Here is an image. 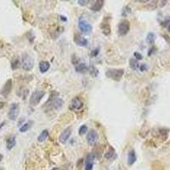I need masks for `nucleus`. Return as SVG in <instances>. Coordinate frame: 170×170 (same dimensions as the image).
Listing matches in <instances>:
<instances>
[{
	"label": "nucleus",
	"mask_w": 170,
	"mask_h": 170,
	"mask_svg": "<svg viewBox=\"0 0 170 170\" xmlns=\"http://www.w3.org/2000/svg\"><path fill=\"white\" fill-rule=\"evenodd\" d=\"M20 66H21V67H22V69L24 71H27V72L31 71V69L33 68V66H34V60H33V58L28 54H24L22 55V58H21Z\"/></svg>",
	"instance_id": "nucleus-1"
},
{
	"label": "nucleus",
	"mask_w": 170,
	"mask_h": 170,
	"mask_svg": "<svg viewBox=\"0 0 170 170\" xmlns=\"http://www.w3.org/2000/svg\"><path fill=\"white\" fill-rule=\"evenodd\" d=\"M45 95V92L44 90H41V89H37L35 90L34 92H32V94H31V97H30V100H29V103L31 105V107H36L38 106L41 100L43 99V97Z\"/></svg>",
	"instance_id": "nucleus-2"
},
{
	"label": "nucleus",
	"mask_w": 170,
	"mask_h": 170,
	"mask_svg": "<svg viewBox=\"0 0 170 170\" xmlns=\"http://www.w3.org/2000/svg\"><path fill=\"white\" fill-rule=\"evenodd\" d=\"M125 73L124 69H108L106 72V76L110 79L115 81H120Z\"/></svg>",
	"instance_id": "nucleus-3"
},
{
	"label": "nucleus",
	"mask_w": 170,
	"mask_h": 170,
	"mask_svg": "<svg viewBox=\"0 0 170 170\" xmlns=\"http://www.w3.org/2000/svg\"><path fill=\"white\" fill-rule=\"evenodd\" d=\"M130 31V22L128 20H123L119 22L117 27V32L120 36H125Z\"/></svg>",
	"instance_id": "nucleus-4"
},
{
	"label": "nucleus",
	"mask_w": 170,
	"mask_h": 170,
	"mask_svg": "<svg viewBox=\"0 0 170 170\" xmlns=\"http://www.w3.org/2000/svg\"><path fill=\"white\" fill-rule=\"evenodd\" d=\"M20 114V107L18 103H13L11 104L9 112H8V117L10 120L12 121H16V119L18 118Z\"/></svg>",
	"instance_id": "nucleus-5"
},
{
	"label": "nucleus",
	"mask_w": 170,
	"mask_h": 170,
	"mask_svg": "<svg viewBox=\"0 0 170 170\" xmlns=\"http://www.w3.org/2000/svg\"><path fill=\"white\" fill-rule=\"evenodd\" d=\"M12 88H13V82H12V79H8L5 83L3 84V88L1 89L0 90V94L3 97H8L9 94H10L11 90H12Z\"/></svg>",
	"instance_id": "nucleus-6"
},
{
	"label": "nucleus",
	"mask_w": 170,
	"mask_h": 170,
	"mask_svg": "<svg viewBox=\"0 0 170 170\" xmlns=\"http://www.w3.org/2000/svg\"><path fill=\"white\" fill-rule=\"evenodd\" d=\"M78 27L81 31L83 32H85V33H88V32H90L93 29V27L92 25L85 19H80L79 21H78Z\"/></svg>",
	"instance_id": "nucleus-7"
},
{
	"label": "nucleus",
	"mask_w": 170,
	"mask_h": 170,
	"mask_svg": "<svg viewBox=\"0 0 170 170\" xmlns=\"http://www.w3.org/2000/svg\"><path fill=\"white\" fill-rule=\"evenodd\" d=\"M86 139H87V142L89 145H94L97 143V141L99 139V134L94 129H90L89 131V133L87 134Z\"/></svg>",
	"instance_id": "nucleus-8"
},
{
	"label": "nucleus",
	"mask_w": 170,
	"mask_h": 170,
	"mask_svg": "<svg viewBox=\"0 0 170 170\" xmlns=\"http://www.w3.org/2000/svg\"><path fill=\"white\" fill-rule=\"evenodd\" d=\"M71 134H72V128H66V129H64L59 137L60 142L62 144H66V141L70 138Z\"/></svg>",
	"instance_id": "nucleus-9"
},
{
	"label": "nucleus",
	"mask_w": 170,
	"mask_h": 170,
	"mask_svg": "<svg viewBox=\"0 0 170 170\" xmlns=\"http://www.w3.org/2000/svg\"><path fill=\"white\" fill-rule=\"evenodd\" d=\"M73 40H74V43H75L77 45H78V46L85 47L87 46L88 44H89L88 40H87L85 38H83V37H82L81 35H79V34H75V35H74Z\"/></svg>",
	"instance_id": "nucleus-10"
},
{
	"label": "nucleus",
	"mask_w": 170,
	"mask_h": 170,
	"mask_svg": "<svg viewBox=\"0 0 170 170\" xmlns=\"http://www.w3.org/2000/svg\"><path fill=\"white\" fill-rule=\"evenodd\" d=\"M71 107L76 111L81 110L83 107V102L79 97H75L72 99V103H71Z\"/></svg>",
	"instance_id": "nucleus-11"
},
{
	"label": "nucleus",
	"mask_w": 170,
	"mask_h": 170,
	"mask_svg": "<svg viewBox=\"0 0 170 170\" xmlns=\"http://www.w3.org/2000/svg\"><path fill=\"white\" fill-rule=\"evenodd\" d=\"M100 28H101V30H102V32H103L105 35L108 36V35L111 34V26H110V24H109V21L108 20H107V18H106L105 20H103V22H102L101 25H100Z\"/></svg>",
	"instance_id": "nucleus-12"
},
{
	"label": "nucleus",
	"mask_w": 170,
	"mask_h": 170,
	"mask_svg": "<svg viewBox=\"0 0 170 170\" xmlns=\"http://www.w3.org/2000/svg\"><path fill=\"white\" fill-rule=\"evenodd\" d=\"M104 3H105V1H103V0H97V1L94 2V3L91 6L90 10L94 11V12L100 11L101 9H102L103 6H104Z\"/></svg>",
	"instance_id": "nucleus-13"
},
{
	"label": "nucleus",
	"mask_w": 170,
	"mask_h": 170,
	"mask_svg": "<svg viewBox=\"0 0 170 170\" xmlns=\"http://www.w3.org/2000/svg\"><path fill=\"white\" fill-rule=\"evenodd\" d=\"M16 145V136H10L7 139L6 141V147L8 150H12Z\"/></svg>",
	"instance_id": "nucleus-14"
},
{
	"label": "nucleus",
	"mask_w": 170,
	"mask_h": 170,
	"mask_svg": "<svg viewBox=\"0 0 170 170\" xmlns=\"http://www.w3.org/2000/svg\"><path fill=\"white\" fill-rule=\"evenodd\" d=\"M137 160V156L134 150H131L128 155V165H133Z\"/></svg>",
	"instance_id": "nucleus-15"
},
{
	"label": "nucleus",
	"mask_w": 170,
	"mask_h": 170,
	"mask_svg": "<svg viewBox=\"0 0 170 170\" xmlns=\"http://www.w3.org/2000/svg\"><path fill=\"white\" fill-rule=\"evenodd\" d=\"M75 70L77 72L83 73V72H86L89 70V67L85 63H78L75 66Z\"/></svg>",
	"instance_id": "nucleus-16"
},
{
	"label": "nucleus",
	"mask_w": 170,
	"mask_h": 170,
	"mask_svg": "<svg viewBox=\"0 0 170 170\" xmlns=\"http://www.w3.org/2000/svg\"><path fill=\"white\" fill-rule=\"evenodd\" d=\"M49 67H50V64H49L48 61H41L39 63V71L42 73H44V72H48Z\"/></svg>",
	"instance_id": "nucleus-17"
},
{
	"label": "nucleus",
	"mask_w": 170,
	"mask_h": 170,
	"mask_svg": "<svg viewBox=\"0 0 170 170\" xmlns=\"http://www.w3.org/2000/svg\"><path fill=\"white\" fill-rule=\"evenodd\" d=\"M63 104H64V101L62 100L61 99V98H56V97L54 99V100H53V102H52V105H53L54 108L56 109V110L61 108Z\"/></svg>",
	"instance_id": "nucleus-18"
},
{
	"label": "nucleus",
	"mask_w": 170,
	"mask_h": 170,
	"mask_svg": "<svg viewBox=\"0 0 170 170\" xmlns=\"http://www.w3.org/2000/svg\"><path fill=\"white\" fill-rule=\"evenodd\" d=\"M48 137V131L45 129V130H43L41 132V134L38 135V142H44L46 140Z\"/></svg>",
	"instance_id": "nucleus-19"
},
{
	"label": "nucleus",
	"mask_w": 170,
	"mask_h": 170,
	"mask_svg": "<svg viewBox=\"0 0 170 170\" xmlns=\"http://www.w3.org/2000/svg\"><path fill=\"white\" fill-rule=\"evenodd\" d=\"M129 66H130V67H131L133 70H134V71L138 70V68H139V62H138V61H137L136 59H131V60L129 61Z\"/></svg>",
	"instance_id": "nucleus-20"
},
{
	"label": "nucleus",
	"mask_w": 170,
	"mask_h": 170,
	"mask_svg": "<svg viewBox=\"0 0 170 170\" xmlns=\"http://www.w3.org/2000/svg\"><path fill=\"white\" fill-rule=\"evenodd\" d=\"M155 40H156V35H155V33H153V32H149L147 34V37H146L147 43H149L150 44H153Z\"/></svg>",
	"instance_id": "nucleus-21"
},
{
	"label": "nucleus",
	"mask_w": 170,
	"mask_h": 170,
	"mask_svg": "<svg viewBox=\"0 0 170 170\" xmlns=\"http://www.w3.org/2000/svg\"><path fill=\"white\" fill-rule=\"evenodd\" d=\"M114 155H115V150L111 146H110L109 150L107 152V153H105V158L106 159H111Z\"/></svg>",
	"instance_id": "nucleus-22"
},
{
	"label": "nucleus",
	"mask_w": 170,
	"mask_h": 170,
	"mask_svg": "<svg viewBox=\"0 0 170 170\" xmlns=\"http://www.w3.org/2000/svg\"><path fill=\"white\" fill-rule=\"evenodd\" d=\"M88 130H89V128H88L87 125H85V124L82 125V126L79 128V130H78L79 135H81V136H82V135L85 134L86 133H88Z\"/></svg>",
	"instance_id": "nucleus-23"
},
{
	"label": "nucleus",
	"mask_w": 170,
	"mask_h": 170,
	"mask_svg": "<svg viewBox=\"0 0 170 170\" xmlns=\"http://www.w3.org/2000/svg\"><path fill=\"white\" fill-rule=\"evenodd\" d=\"M95 160V155L94 153H89L88 156H86V159H85V162H91V163H94Z\"/></svg>",
	"instance_id": "nucleus-24"
},
{
	"label": "nucleus",
	"mask_w": 170,
	"mask_h": 170,
	"mask_svg": "<svg viewBox=\"0 0 170 170\" xmlns=\"http://www.w3.org/2000/svg\"><path fill=\"white\" fill-rule=\"evenodd\" d=\"M30 128H31V123H26V124H24L20 128L19 130H20L21 133H24V132H27Z\"/></svg>",
	"instance_id": "nucleus-25"
},
{
	"label": "nucleus",
	"mask_w": 170,
	"mask_h": 170,
	"mask_svg": "<svg viewBox=\"0 0 170 170\" xmlns=\"http://www.w3.org/2000/svg\"><path fill=\"white\" fill-rule=\"evenodd\" d=\"M20 65V61H19L18 59H16V60H15L14 61H12V63H11V68H12L13 70H16L17 68H19Z\"/></svg>",
	"instance_id": "nucleus-26"
},
{
	"label": "nucleus",
	"mask_w": 170,
	"mask_h": 170,
	"mask_svg": "<svg viewBox=\"0 0 170 170\" xmlns=\"http://www.w3.org/2000/svg\"><path fill=\"white\" fill-rule=\"evenodd\" d=\"M94 163L91 162H85V167H84V170H93Z\"/></svg>",
	"instance_id": "nucleus-27"
},
{
	"label": "nucleus",
	"mask_w": 170,
	"mask_h": 170,
	"mask_svg": "<svg viewBox=\"0 0 170 170\" xmlns=\"http://www.w3.org/2000/svg\"><path fill=\"white\" fill-rule=\"evenodd\" d=\"M134 56L136 58V60L137 61H140V60H142L143 59V56H142V55L139 53V52H135L134 54Z\"/></svg>",
	"instance_id": "nucleus-28"
},
{
	"label": "nucleus",
	"mask_w": 170,
	"mask_h": 170,
	"mask_svg": "<svg viewBox=\"0 0 170 170\" xmlns=\"http://www.w3.org/2000/svg\"><path fill=\"white\" fill-rule=\"evenodd\" d=\"M99 51H100V48H95V49H94L93 51L91 52V55L94 56V57H95V56H97L98 55V54H99Z\"/></svg>",
	"instance_id": "nucleus-29"
},
{
	"label": "nucleus",
	"mask_w": 170,
	"mask_h": 170,
	"mask_svg": "<svg viewBox=\"0 0 170 170\" xmlns=\"http://www.w3.org/2000/svg\"><path fill=\"white\" fill-rule=\"evenodd\" d=\"M89 70H90V73H91V74H93L94 72V75H95V76L98 75V70H96L94 66H91Z\"/></svg>",
	"instance_id": "nucleus-30"
},
{
	"label": "nucleus",
	"mask_w": 170,
	"mask_h": 170,
	"mask_svg": "<svg viewBox=\"0 0 170 170\" xmlns=\"http://www.w3.org/2000/svg\"><path fill=\"white\" fill-rule=\"evenodd\" d=\"M147 69H148V67H147V66H146L145 64H143V65H141V66H139V70H140L141 72L146 71Z\"/></svg>",
	"instance_id": "nucleus-31"
},
{
	"label": "nucleus",
	"mask_w": 170,
	"mask_h": 170,
	"mask_svg": "<svg viewBox=\"0 0 170 170\" xmlns=\"http://www.w3.org/2000/svg\"><path fill=\"white\" fill-rule=\"evenodd\" d=\"M77 3H78L80 5L83 6V5H86V4L89 3V1H83V0H78V1H77Z\"/></svg>",
	"instance_id": "nucleus-32"
},
{
	"label": "nucleus",
	"mask_w": 170,
	"mask_h": 170,
	"mask_svg": "<svg viewBox=\"0 0 170 170\" xmlns=\"http://www.w3.org/2000/svg\"><path fill=\"white\" fill-rule=\"evenodd\" d=\"M4 106H5V103L3 102V101H0V108H3Z\"/></svg>",
	"instance_id": "nucleus-33"
},
{
	"label": "nucleus",
	"mask_w": 170,
	"mask_h": 170,
	"mask_svg": "<svg viewBox=\"0 0 170 170\" xmlns=\"http://www.w3.org/2000/svg\"><path fill=\"white\" fill-rule=\"evenodd\" d=\"M3 156L2 154H0V162H1V161L3 160Z\"/></svg>",
	"instance_id": "nucleus-34"
},
{
	"label": "nucleus",
	"mask_w": 170,
	"mask_h": 170,
	"mask_svg": "<svg viewBox=\"0 0 170 170\" xmlns=\"http://www.w3.org/2000/svg\"><path fill=\"white\" fill-rule=\"evenodd\" d=\"M168 27V30H169V31H170V24L169 25V26H168V27Z\"/></svg>",
	"instance_id": "nucleus-35"
},
{
	"label": "nucleus",
	"mask_w": 170,
	"mask_h": 170,
	"mask_svg": "<svg viewBox=\"0 0 170 170\" xmlns=\"http://www.w3.org/2000/svg\"><path fill=\"white\" fill-rule=\"evenodd\" d=\"M52 170H59V169H56V168H54Z\"/></svg>",
	"instance_id": "nucleus-36"
}]
</instances>
